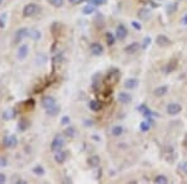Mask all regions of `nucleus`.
Wrapping results in <instances>:
<instances>
[{"label":"nucleus","mask_w":187,"mask_h":184,"mask_svg":"<svg viewBox=\"0 0 187 184\" xmlns=\"http://www.w3.org/2000/svg\"><path fill=\"white\" fill-rule=\"evenodd\" d=\"M90 1H91V4H92V5H95V6H100V5L105 4L106 0H90Z\"/></svg>","instance_id":"29"},{"label":"nucleus","mask_w":187,"mask_h":184,"mask_svg":"<svg viewBox=\"0 0 187 184\" xmlns=\"http://www.w3.org/2000/svg\"><path fill=\"white\" fill-rule=\"evenodd\" d=\"M117 99H118V102L122 105H129L132 101V96L130 93H127V92H120L117 96Z\"/></svg>","instance_id":"5"},{"label":"nucleus","mask_w":187,"mask_h":184,"mask_svg":"<svg viewBox=\"0 0 187 184\" xmlns=\"http://www.w3.org/2000/svg\"><path fill=\"white\" fill-rule=\"evenodd\" d=\"M69 3L72 4V5H76V4H80L81 0H69Z\"/></svg>","instance_id":"36"},{"label":"nucleus","mask_w":187,"mask_h":184,"mask_svg":"<svg viewBox=\"0 0 187 184\" xmlns=\"http://www.w3.org/2000/svg\"><path fill=\"white\" fill-rule=\"evenodd\" d=\"M39 10V6L35 3H30L28 5H25V7L23 9V15L24 16H32L35 15Z\"/></svg>","instance_id":"2"},{"label":"nucleus","mask_w":187,"mask_h":184,"mask_svg":"<svg viewBox=\"0 0 187 184\" xmlns=\"http://www.w3.org/2000/svg\"><path fill=\"white\" fill-rule=\"evenodd\" d=\"M167 91H168V87L167 86H158L154 90V95L156 97H162L167 93Z\"/></svg>","instance_id":"13"},{"label":"nucleus","mask_w":187,"mask_h":184,"mask_svg":"<svg viewBox=\"0 0 187 184\" xmlns=\"http://www.w3.org/2000/svg\"><path fill=\"white\" fill-rule=\"evenodd\" d=\"M180 168H181V171H182L183 173H186V174H187V162H183V163L181 164Z\"/></svg>","instance_id":"32"},{"label":"nucleus","mask_w":187,"mask_h":184,"mask_svg":"<svg viewBox=\"0 0 187 184\" xmlns=\"http://www.w3.org/2000/svg\"><path fill=\"white\" fill-rule=\"evenodd\" d=\"M116 37L118 40H124L126 36H127V29L124 26V25H118L116 28Z\"/></svg>","instance_id":"10"},{"label":"nucleus","mask_w":187,"mask_h":184,"mask_svg":"<svg viewBox=\"0 0 187 184\" xmlns=\"http://www.w3.org/2000/svg\"><path fill=\"white\" fill-rule=\"evenodd\" d=\"M5 180H6V177H5V174H3V173H0V184H3V183H5Z\"/></svg>","instance_id":"34"},{"label":"nucleus","mask_w":187,"mask_h":184,"mask_svg":"<svg viewBox=\"0 0 187 184\" xmlns=\"http://www.w3.org/2000/svg\"><path fill=\"white\" fill-rule=\"evenodd\" d=\"M156 44L158 45V46H168L170 44H171V43H170V40L165 36V35H158L157 36V39H156Z\"/></svg>","instance_id":"14"},{"label":"nucleus","mask_w":187,"mask_h":184,"mask_svg":"<svg viewBox=\"0 0 187 184\" xmlns=\"http://www.w3.org/2000/svg\"><path fill=\"white\" fill-rule=\"evenodd\" d=\"M69 122H70V118L67 116H65V117L61 118V124H69Z\"/></svg>","instance_id":"31"},{"label":"nucleus","mask_w":187,"mask_h":184,"mask_svg":"<svg viewBox=\"0 0 187 184\" xmlns=\"http://www.w3.org/2000/svg\"><path fill=\"white\" fill-rule=\"evenodd\" d=\"M181 110H182L181 105L177 103V102H171V103H168V106H167V113H168L170 116H176V114H178V113L181 112Z\"/></svg>","instance_id":"3"},{"label":"nucleus","mask_w":187,"mask_h":184,"mask_svg":"<svg viewBox=\"0 0 187 184\" xmlns=\"http://www.w3.org/2000/svg\"><path fill=\"white\" fill-rule=\"evenodd\" d=\"M137 83H139V81L136 80V79H127L126 81H125V87L126 88H130V90H132V88H135L136 86H137Z\"/></svg>","instance_id":"16"},{"label":"nucleus","mask_w":187,"mask_h":184,"mask_svg":"<svg viewBox=\"0 0 187 184\" xmlns=\"http://www.w3.org/2000/svg\"><path fill=\"white\" fill-rule=\"evenodd\" d=\"M66 158H67V154L66 152H64V150H56L55 154H54V159L57 164H63L65 161H66Z\"/></svg>","instance_id":"8"},{"label":"nucleus","mask_w":187,"mask_h":184,"mask_svg":"<svg viewBox=\"0 0 187 184\" xmlns=\"http://www.w3.org/2000/svg\"><path fill=\"white\" fill-rule=\"evenodd\" d=\"M84 14H86V15H90V14H92L94 11H95V5H86V6H85L84 7Z\"/></svg>","instance_id":"24"},{"label":"nucleus","mask_w":187,"mask_h":184,"mask_svg":"<svg viewBox=\"0 0 187 184\" xmlns=\"http://www.w3.org/2000/svg\"><path fill=\"white\" fill-rule=\"evenodd\" d=\"M105 39H106L109 45H114L115 44V36L111 34V32H107V34L105 35Z\"/></svg>","instance_id":"25"},{"label":"nucleus","mask_w":187,"mask_h":184,"mask_svg":"<svg viewBox=\"0 0 187 184\" xmlns=\"http://www.w3.org/2000/svg\"><path fill=\"white\" fill-rule=\"evenodd\" d=\"M65 136L66 137H70V138H74L75 136H76V129L74 128V127H67L66 129H65Z\"/></svg>","instance_id":"21"},{"label":"nucleus","mask_w":187,"mask_h":184,"mask_svg":"<svg viewBox=\"0 0 187 184\" xmlns=\"http://www.w3.org/2000/svg\"><path fill=\"white\" fill-rule=\"evenodd\" d=\"M32 172H34V173H35V174H38V175H42V174H44V173H45V169H44V168H42V167H41V165H36V167H35V168H34V169H32Z\"/></svg>","instance_id":"26"},{"label":"nucleus","mask_w":187,"mask_h":184,"mask_svg":"<svg viewBox=\"0 0 187 184\" xmlns=\"http://www.w3.org/2000/svg\"><path fill=\"white\" fill-rule=\"evenodd\" d=\"M49 3L51 4L53 6H55V7H60L64 4V0H49Z\"/></svg>","instance_id":"27"},{"label":"nucleus","mask_w":187,"mask_h":184,"mask_svg":"<svg viewBox=\"0 0 187 184\" xmlns=\"http://www.w3.org/2000/svg\"><path fill=\"white\" fill-rule=\"evenodd\" d=\"M2 1H3V0H0V4H2Z\"/></svg>","instance_id":"38"},{"label":"nucleus","mask_w":187,"mask_h":184,"mask_svg":"<svg viewBox=\"0 0 187 184\" xmlns=\"http://www.w3.org/2000/svg\"><path fill=\"white\" fill-rule=\"evenodd\" d=\"M31 34H32V35H31V37H32V39H35V40H39V39H40V36H41V35H40V32H39L38 30H34V31L31 32Z\"/></svg>","instance_id":"30"},{"label":"nucleus","mask_w":187,"mask_h":184,"mask_svg":"<svg viewBox=\"0 0 187 184\" xmlns=\"http://www.w3.org/2000/svg\"><path fill=\"white\" fill-rule=\"evenodd\" d=\"M150 128H151V122H150V121H143V122H141L140 129H141L142 132H147Z\"/></svg>","instance_id":"22"},{"label":"nucleus","mask_w":187,"mask_h":184,"mask_svg":"<svg viewBox=\"0 0 187 184\" xmlns=\"http://www.w3.org/2000/svg\"><path fill=\"white\" fill-rule=\"evenodd\" d=\"M155 183H157V184H166V183H168V179L165 177V175L160 174V175H157V177L155 178Z\"/></svg>","instance_id":"23"},{"label":"nucleus","mask_w":187,"mask_h":184,"mask_svg":"<svg viewBox=\"0 0 187 184\" xmlns=\"http://www.w3.org/2000/svg\"><path fill=\"white\" fill-rule=\"evenodd\" d=\"M90 50H91V54L95 55V56H100V55H103V52H104L103 45L99 44V43H92L90 45Z\"/></svg>","instance_id":"6"},{"label":"nucleus","mask_w":187,"mask_h":184,"mask_svg":"<svg viewBox=\"0 0 187 184\" xmlns=\"http://www.w3.org/2000/svg\"><path fill=\"white\" fill-rule=\"evenodd\" d=\"M41 105L42 107L45 108V110H48V108H51L56 105V101H55V98L51 97V96H45L44 98L41 99Z\"/></svg>","instance_id":"4"},{"label":"nucleus","mask_w":187,"mask_h":184,"mask_svg":"<svg viewBox=\"0 0 187 184\" xmlns=\"http://www.w3.org/2000/svg\"><path fill=\"white\" fill-rule=\"evenodd\" d=\"M87 163L90 167H97L100 164V158L99 156H91L89 159H87Z\"/></svg>","instance_id":"17"},{"label":"nucleus","mask_w":187,"mask_h":184,"mask_svg":"<svg viewBox=\"0 0 187 184\" xmlns=\"http://www.w3.org/2000/svg\"><path fill=\"white\" fill-rule=\"evenodd\" d=\"M5 22H6V15L3 14L2 16H0V29L5 28Z\"/></svg>","instance_id":"28"},{"label":"nucleus","mask_w":187,"mask_h":184,"mask_svg":"<svg viewBox=\"0 0 187 184\" xmlns=\"http://www.w3.org/2000/svg\"><path fill=\"white\" fill-rule=\"evenodd\" d=\"M150 10L149 9H141L140 11H139V18L140 19H142V20H147L149 18H150Z\"/></svg>","instance_id":"18"},{"label":"nucleus","mask_w":187,"mask_h":184,"mask_svg":"<svg viewBox=\"0 0 187 184\" xmlns=\"http://www.w3.org/2000/svg\"><path fill=\"white\" fill-rule=\"evenodd\" d=\"M6 164H8V162L5 158H0V167H5Z\"/></svg>","instance_id":"35"},{"label":"nucleus","mask_w":187,"mask_h":184,"mask_svg":"<svg viewBox=\"0 0 187 184\" xmlns=\"http://www.w3.org/2000/svg\"><path fill=\"white\" fill-rule=\"evenodd\" d=\"M132 26L136 29V30H141V25H139V22H136V21H132Z\"/></svg>","instance_id":"33"},{"label":"nucleus","mask_w":187,"mask_h":184,"mask_svg":"<svg viewBox=\"0 0 187 184\" xmlns=\"http://www.w3.org/2000/svg\"><path fill=\"white\" fill-rule=\"evenodd\" d=\"M18 144V139H16L15 136H8L4 138V146L8 148H13Z\"/></svg>","instance_id":"11"},{"label":"nucleus","mask_w":187,"mask_h":184,"mask_svg":"<svg viewBox=\"0 0 187 184\" xmlns=\"http://www.w3.org/2000/svg\"><path fill=\"white\" fill-rule=\"evenodd\" d=\"M139 50H140V44L139 43H131L125 47V52L129 54V55H133V54L137 52Z\"/></svg>","instance_id":"9"},{"label":"nucleus","mask_w":187,"mask_h":184,"mask_svg":"<svg viewBox=\"0 0 187 184\" xmlns=\"http://www.w3.org/2000/svg\"><path fill=\"white\" fill-rule=\"evenodd\" d=\"M182 24H183V25H187V14L183 16V19H182Z\"/></svg>","instance_id":"37"},{"label":"nucleus","mask_w":187,"mask_h":184,"mask_svg":"<svg viewBox=\"0 0 187 184\" xmlns=\"http://www.w3.org/2000/svg\"><path fill=\"white\" fill-rule=\"evenodd\" d=\"M28 54H29V46L21 45L18 49V51H16V57H18V60H24V58L28 56Z\"/></svg>","instance_id":"7"},{"label":"nucleus","mask_w":187,"mask_h":184,"mask_svg":"<svg viewBox=\"0 0 187 184\" xmlns=\"http://www.w3.org/2000/svg\"><path fill=\"white\" fill-rule=\"evenodd\" d=\"M101 107H103V105H101L99 101H91V102H90V108H91L92 111H95V112L100 111Z\"/></svg>","instance_id":"20"},{"label":"nucleus","mask_w":187,"mask_h":184,"mask_svg":"<svg viewBox=\"0 0 187 184\" xmlns=\"http://www.w3.org/2000/svg\"><path fill=\"white\" fill-rule=\"evenodd\" d=\"M59 111H60V107H59L57 105H55V106L51 107V108H48V110H46V113H48V116H56V114L59 113Z\"/></svg>","instance_id":"19"},{"label":"nucleus","mask_w":187,"mask_h":184,"mask_svg":"<svg viewBox=\"0 0 187 184\" xmlns=\"http://www.w3.org/2000/svg\"><path fill=\"white\" fill-rule=\"evenodd\" d=\"M124 132H125L124 127H122V126H117V124L111 128V135H112L114 137H120L121 135H124Z\"/></svg>","instance_id":"15"},{"label":"nucleus","mask_w":187,"mask_h":184,"mask_svg":"<svg viewBox=\"0 0 187 184\" xmlns=\"http://www.w3.org/2000/svg\"><path fill=\"white\" fill-rule=\"evenodd\" d=\"M65 144V138L61 136V135H56L51 142V149L54 150V152H56V150H60Z\"/></svg>","instance_id":"1"},{"label":"nucleus","mask_w":187,"mask_h":184,"mask_svg":"<svg viewBox=\"0 0 187 184\" xmlns=\"http://www.w3.org/2000/svg\"><path fill=\"white\" fill-rule=\"evenodd\" d=\"M28 29H24V28H21V29H19L18 31H16V34H15V41L16 43H19V41H21L24 37H26L28 36Z\"/></svg>","instance_id":"12"}]
</instances>
